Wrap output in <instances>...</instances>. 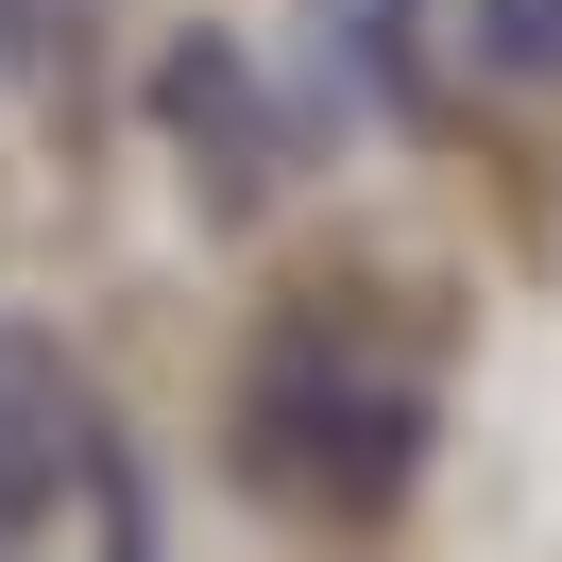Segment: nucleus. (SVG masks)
Returning <instances> with one entry per match:
<instances>
[{
	"instance_id": "nucleus-2",
	"label": "nucleus",
	"mask_w": 562,
	"mask_h": 562,
	"mask_svg": "<svg viewBox=\"0 0 562 562\" xmlns=\"http://www.w3.org/2000/svg\"><path fill=\"white\" fill-rule=\"evenodd\" d=\"M86 443H103L86 358L52 341L35 307H0V562H18V546H35V528L86 494Z\"/></svg>"
},
{
	"instance_id": "nucleus-5",
	"label": "nucleus",
	"mask_w": 562,
	"mask_h": 562,
	"mask_svg": "<svg viewBox=\"0 0 562 562\" xmlns=\"http://www.w3.org/2000/svg\"><path fill=\"white\" fill-rule=\"evenodd\" d=\"M494 69H562V0H460Z\"/></svg>"
},
{
	"instance_id": "nucleus-1",
	"label": "nucleus",
	"mask_w": 562,
	"mask_h": 562,
	"mask_svg": "<svg viewBox=\"0 0 562 562\" xmlns=\"http://www.w3.org/2000/svg\"><path fill=\"white\" fill-rule=\"evenodd\" d=\"M426 358L409 341H375L358 307H290L273 341L239 358V477L256 494H290V512H324V528H358V512H392V494L426 477Z\"/></svg>"
},
{
	"instance_id": "nucleus-4",
	"label": "nucleus",
	"mask_w": 562,
	"mask_h": 562,
	"mask_svg": "<svg viewBox=\"0 0 562 562\" xmlns=\"http://www.w3.org/2000/svg\"><path fill=\"white\" fill-rule=\"evenodd\" d=\"M307 35L341 52L358 103H409V86H426V0H307Z\"/></svg>"
},
{
	"instance_id": "nucleus-3",
	"label": "nucleus",
	"mask_w": 562,
	"mask_h": 562,
	"mask_svg": "<svg viewBox=\"0 0 562 562\" xmlns=\"http://www.w3.org/2000/svg\"><path fill=\"white\" fill-rule=\"evenodd\" d=\"M154 120H171V154H188L205 205H256V188H273V154H256V69L222 35H171V52H154Z\"/></svg>"
}]
</instances>
